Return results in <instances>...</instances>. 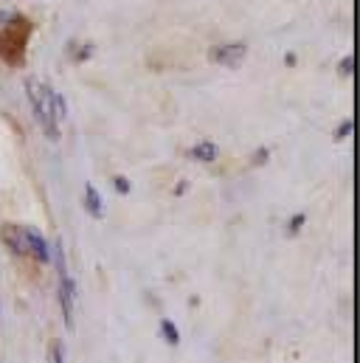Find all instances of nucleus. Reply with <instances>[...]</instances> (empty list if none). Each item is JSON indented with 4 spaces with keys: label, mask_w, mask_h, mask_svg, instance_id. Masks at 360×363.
Returning a JSON list of instances; mask_svg holds the SVG:
<instances>
[{
    "label": "nucleus",
    "mask_w": 360,
    "mask_h": 363,
    "mask_svg": "<svg viewBox=\"0 0 360 363\" xmlns=\"http://www.w3.org/2000/svg\"><path fill=\"white\" fill-rule=\"evenodd\" d=\"M28 34H31V23L23 14H17L6 26H0V60L9 65H23Z\"/></svg>",
    "instance_id": "1"
},
{
    "label": "nucleus",
    "mask_w": 360,
    "mask_h": 363,
    "mask_svg": "<svg viewBox=\"0 0 360 363\" xmlns=\"http://www.w3.org/2000/svg\"><path fill=\"white\" fill-rule=\"evenodd\" d=\"M26 96H28V104L34 110V118L37 124L43 127V133L48 135V141H60V124L54 121L51 110H48V96H45V82L34 79V77H26Z\"/></svg>",
    "instance_id": "2"
},
{
    "label": "nucleus",
    "mask_w": 360,
    "mask_h": 363,
    "mask_svg": "<svg viewBox=\"0 0 360 363\" xmlns=\"http://www.w3.org/2000/svg\"><path fill=\"white\" fill-rule=\"evenodd\" d=\"M245 57H248V45L245 43H223V45H211L208 48V60L214 65H223V68H240Z\"/></svg>",
    "instance_id": "3"
},
{
    "label": "nucleus",
    "mask_w": 360,
    "mask_h": 363,
    "mask_svg": "<svg viewBox=\"0 0 360 363\" xmlns=\"http://www.w3.org/2000/svg\"><path fill=\"white\" fill-rule=\"evenodd\" d=\"M0 240H3V245H6L11 254L28 257V237H26V228H20V225H14V223H6V225L0 228Z\"/></svg>",
    "instance_id": "4"
},
{
    "label": "nucleus",
    "mask_w": 360,
    "mask_h": 363,
    "mask_svg": "<svg viewBox=\"0 0 360 363\" xmlns=\"http://www.w3.org/2000/svg\"><path fill=\"white\" fill-rule=\"evenodd\" d=\"M26 237H28V257H34L37 262L48 265L51 262V245H48V240L40 231H34V228H26Z\"/></svg>",
    "instance_id": "5"
},
{
    "label": "nucleus",
    "mask_w": 360,
    "mask_h": 363,
    "mask_svg": "<svg viewBox=\"0 0 360 363\" xmlns=\"http://www.w3.org/2000/svg\"><path fill=\"white\" fill-rule=\"evenodd\" d=\"M74 296H77V287H74V279L71 276H60V304H62V315H65V324L71 327L74 324Z\"/></svg>",
    "instance_id": "6"
},
{
    "label": "nucleus",
    "mask_w": 360,
    "mask_h": 363,
    "mask_svg": "<svg viewBox=\"0 0 360 363\" xmlns=\"http://www.w3.org/2000/svg\"><path fill=\"white\" fill-rule=\"evenodd\" d=\"M45 96H48V110H51L54 121H57V124H62V121L68 118V101H65V96L54 91L48 82H45Z\"/></svg>",
    "instance_id": "7"
},
{
    "label": "nucleus",
    "mask_w": 360,
    "mask_h": 363,
    "mask_svg": "<svg viewBox=\"0 0 360 363\" xmlns=\"http://www.w3.org/2000/svg\"><path fill=\"white\" fill-rule=\"evenodd\" d=\"M189 158H194V161H200V164H214V161L220 158V147H217L214 141L203 138L197 147L189 150Z\"/></svg>",
    "instance_id": "8"
},
{
    "label": "nucleus",
    "mask_w": 360,
    "mask_h": 363,
    "mask_svg": "<svg viewBox=\"0 0 360 363\" xmlns=\"http://www.w3.org/2000/svg\"><path fill=\"white\" fill-rule=\"evenodd\" d=\"M85 208L90 211V217H96V220H101V214H104L101 197H99V191H96L93 183H85Z\"/></svg>",
    "instance_id": "9"
},
{
    "label": "nucleus",
    "mask_w": 360,
    "mask_h": 363,
    "mask_svg": "<svg viewBox=\"0 0 360 363\" xmlns=\"http://www.w3.org/2000/svg\"><path fill=\"white\" fill-rule=\"evenodd\" d=\"M68 54H71V62H74V65H82V62H88L90 57H93V43H82V45L71 43Z\"/></svg>",
    "instance_id": "10"
},
{
    "label": "nucleus",
    "mask_w": 360,
    "mask_h": 363,
    "mask_svg": "<svg viewBox=\"0 0 360 363\" xmlns=\"http://www.w3.org/2000/svg\"><path fill=\"white\" fill-rule=\"evenodd\" d=\"M161 330H164V335H167V341L175 347V344H180V333H178V327L169 321V318H164L161 321Z\"/></svg>",
    "instance_id": "11"
},
{
    "label": "nucleus",
    "mask_w": 360,
    "mask_h": 363,
    "mask_svg": "<svg viewBox=\"0 0 360 363\" xmlns=\"http://www.w3.org/2000/svg\"><path fill=\"white\" fill-rule=\"evenodd\" d=\"M352 118H347V121H341L338 127H335V141H344V138H349L352 135Z\"/></svg>",
    "instance_id": "12"
},
{
    "label": "nucleus",
    "mask_w": 360,
    "mask_h": 363,
    "mask_svg": "<svg viewBox=\"0 0 360 363\" xmlns=\"http://www.w3.org/2000/svg\"><path fill=\"white\" fill-rule=\"evenodd\" d=\"M352 71H355V57H344L338 62V74L341 77H352Z\"/></svg>",
    "instance_id": "13"
},
{
    "label": "nucleus",
    "mask_w": 360,
    "mask_h": 363,
    "mask_svg": "<svg viewBox=\"0 0 360 363\" xmlns=\"http://www.w3.org/2000/svg\"><path fill=\"white\" fill-rule=\"evenodd\" d=\"M304 223H307V217H304V214H296V217L287 223V234H290V237H296V234L301 231V225H304Z\"/></svg>",
    "instance_id": "14"
},
{
    "label": "nucleus",
    "mask_w": 360,
    "mask_h": 363,
    "mask_svg": "<svg viewBox=\"0 0 360 363\" xmlns=\"http://www.w3.org/2000/svg\"><path fill=\"white\" fill-rule=\"evenodd\" d=\"M113 186H116V191H118V194H130V189H133L124 175H116V178H113Z\"/></svg>",
    "instance_id": "15"
},
{
    "label": "nucleus",
    "mask_w": 360,
    "mask_h": 363,
    "mask_svg": "<svg viewBox=\"0 0 360 363\" xmlns=\"http://www.w3.org/2000/svg\"><path fill=\"white\" fill-rule=\"evenodd\" d=\"M268 158H270V152H268V147H259L257 152H254V167H262V164H268Z\"/></svg>",
    "instance_id": "16"
},
{
    "label": "nucleus",
    "mask_w": 360,
    "mask_h": 363,
    "mask_svg": "<svg viewBox=\"0 0 360 363\" xmlns=\"http://www.w3.org/2000/svg\"><path fill=\"white\" fill-rule=\"evenodd\" d=\"M54 363H62V344L54 341Z\"/></svg>",
    "instance_id": "17"
},
{
    "label": "nucleus",
    "mask_w": 360,
    "mask_h": 363,
    "mask_svg": "<svg viewBox=\"0 0 360 363\" xmlns=\"http://www.w3.org/2000/svg\"><path fill=\"white\" fill-rule=\"evenodd\" d=\"M296 62H298V60H296V54H287V57H284V65H290V68H293Z\"/></svg>",
    "instance_id": "18"
}]
</instances>
